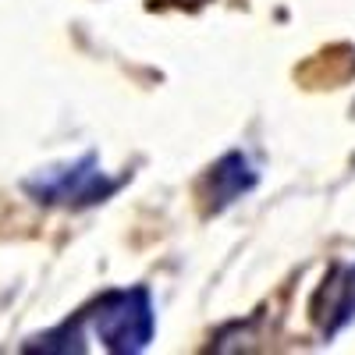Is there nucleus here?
<instances>
[{
	"label": "nucleus",
	"mask_w": 355,
	"mask_h": 355,
	"mask_svg": "<svg viewBox=\"0 0 355 355\" xmlns=\"http://www.w3.org/2000/svg\"><path fill=\"white\" fill-rule=\"evenodd\" d=\"M21 189L43 206H61V210H85V206L107 202L117 189L121 178H110L100 167L96 153H85L71 164H57L46 171H36L33 178H25Z\"/></svg>",
	"instance_id": "nucleus-2"
},
{
	"label": "nucleus",
	"mask_w": 355,
	"mask_h": 355,
	"mask_svg": "<svg viewBox=\"0 0 355 355\" xmlns=\"http://www.w3.org/2000/svg\"><path fill=\"white\" fill-rule=\"evenodd\" d=\"M256 182H259V178H256V167L249 164L245 153H239V150L224 153V157L210 167L206 182H202L206 214H220V210H227L231 202H239L245 192H252Z\"/></svg>",
	"instance_id": "nucleus-4"
},
{
	"label": "nucleus",
	"mask_w": 355,
	"mask_h": 355,
	"mask_svg": "<svg viewBox=\"0 0 355 355\" xmlns=\"http://www.w3.org/2000/svg\"><path fill=\"white\" fill-rule=\"evenodd\" d=\"M309 316L323 338H334L355 320V263H338L316 288Z\"/></svg>",
	"instance_id": "nucleus-3"
},
{
	"label": "nucleus",
	"mask_w": 355,
	"mask_h": 355,
	"mask_svg": "<svg viewBox=\"0 0 355 355\" xmlns=\"http://www.w3.org/2000/svg\"><path fill=\"white\" fill-rule=\"evenodd\" d=\"M178 8H199V4H210V0H171Z\"/></svg>",
	"instance_id": "nucleus-5"
},
{
	"label": "nucleus",
	"mask_w": 355,
	"mask_h": 355,
	"mask_svg": "<svg viewBox=\"0 0 355 355\" xmlns=\"http://www.w3.org/2000/svg\"><path fill=\"white\" fill-rule=\"evenodd\" d=\"M89 331L100 338V345L114 355H139L150 348L157 334V309L150 288H117L107 291L82 313Z\"/></svg>",
	"instance_id": "nucleus-1"
}]
</instances>
